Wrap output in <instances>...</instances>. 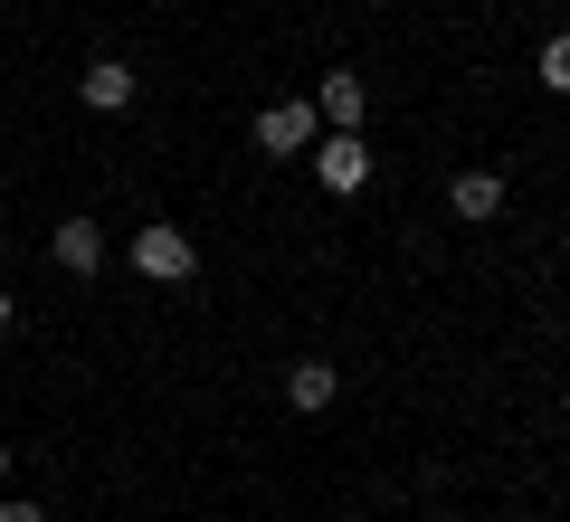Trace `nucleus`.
<instances>
[{"label": "nucleus", "instance_id": "f257e3e1", "mask_svg": "<svg viewBox=\"0 0 570 522\" xmlns=\"http://www.w3.org/2000/svg\"><path fill=\"white\" fill-rule=\"evenodd\" d=\"M134 266L153 285H190V276H200V247H190V228L153 219V228H134Z\"/></svg>", "mask_w": 570, "mask_h": 522}, {"label": "nucleus", "instance_id": "f03ea898", "mask_svg": "<svg viewBox=\"0 0 570 522\" xmlns=\"http://www.w3.org/2000/svg\"><path fill=\"white\" fill-rule=\"evenodd\" d=\"M314 124H324V115H314V105L305 96H276V105H266V115H257V152H305V142H314Z\"/></svg>", "mask_w": 570, "mask_h": 522}, {"label": "nucleus", "instance_id": "7ed1b4c3", "mask_svg": "<svg viewBox=\"0 0 570 522\" xmlns=\"http://www.w3.org/2000/svg\"><path fill=\"white\" fill-rule=\"evenodd\" d=\"M314 171H324V190H333V200H352V190L371 181V142H362V134H333L324 152H314Z\"/></svg>", "mask_w": 570, "mask_h": 522}, {"label": "nucleus", "instance_id": "20e7f679", "mask_svg": "<svg viewBox=\"0 0 570 522\" xmlns=\"http://www.w3.org/2000/svg\"><path fill=\"white\" fill-rule=\"evenodd\" d=\"M448 209H456L466 228L504 219V171H456V181H448Z\"/></svg>", "mask_w": 570, "mask_h": 522}, {"label": "nucleus", "instance_id": "39448f33", "mask_svg": "<svg viewBox=\"0 0 570 522\" xmlns=\"http://www.w3.org/2000/svg\"><path fill=\"white\" fill-rule=\"evenodd\" d=\"M48 257H58L67 276H96V266H105V228H96V219H58V238H48Z\"/></svg>", "mask_w": 570, "mask_h": 522}, {"label": "nucleus", "instance_id": "423d86ee", "mask_svg": "<svg viewBox=\"0 0 570 522\" xmlns=\"http://www.w3.org/2000/svg\"><path fill=\"white\" fill-rule=\"evenodd\" d=\"M77 96L96 105V115H124V105H134V67H124V58H96V67L77 77Z\"/></svg>", "mask_w": 570, "mask_h": 522}, {"label": "nucleus", "instance_id": "0eeeda50", "mask_svg": "<svg viewBox=\"0 0 570 522\" xmlns=\"http://www.w3.org/2000/svg\"><path fill=\"white\" fill-rule=\"evenodd\" d=\"M333 390H343V381H333V362H295V371H285V408H305V418H324Z\"/></svg>", "mask_w": 570, "mask_h": 522}, {"label": "nucleus", "instance_id": "6e6552de", "mask_svg": "<svg viewBox=\"0 0 570 522\" xmlns=\"http://www.w3.org/2000/svg\"><path fill=\"white\" fill-rule=\"evenodd\" d=\"M362 115H371V86L333 67V77H324V124H333V134H362Z\"/></svg>", "mask_w": 570, "mask_h": 522}, {"label": "nucleus", "instance_id": "1a4fd4ad", "mask_svg": "<svg viewBox=\"0 0 570 522\" xmlns=\"http://www.w3.org/2000/svg\"><path fill=\"white\" fill-rule=\"evenodd\" d=\"M542 86H551V96H570V29H551V39H542Z\"/></svg>", "mask_w": 570, "mask_h": 522}, {"label": "nucleus", "instance_id": "9d476101", "mask_svg": "<svg viewBox=\"0 0 570 522\" xmlns=\"http://www.w3.org/2000/svg\"><path fill=\"white\" fill-rule=\"evenodd\" d=\"M0 522H48V513H39L29 494H10V503H0Z\"/></svg>", "mask_w": 570, "mask_h": 522}, {"label": "nucleus", "instance_id": "9b49d317", "mask_svg": "<svg viewBox=\"0 0 570 522\" xmlns=\"http://www.w3.org/2000/svg\"><path fill=\"white\" fill-rule=\"evenodd\" d=\"M10 314H20V295H10V285H0V333H10Z\"/></svg>", "mask_w": 570, "mask_h": 522}, {"label": "nucleus", "instance_id": "f8f14e48", "mask_svg": "<svg viewBox=\"0 0 570 522\" xmlns=\"http://www.w3.org/2000/svg\"><path fill=\"white\" fill-rule=\"evenodd\" d=\"M0 475H10V446H0Z\"/></svg>", "mask_w": 570, "mask_h": 522}, {"label": "nucleus", "instance_id": "ddd939ff", "mask_svg": "<svg viewBox=\"0 0 570 522\" xmlns=\"http://www.w3.org/2000/svg\"><path fill=\"white\" fill-rule=\"evenodd\" d=\"M561 266H570V238H561Z\"/></svg>", "mask_w": 570, "mask_h": 522}]
</instances>
